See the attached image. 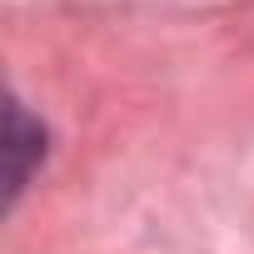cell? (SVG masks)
<instances>
[{
	"label": "cell",
	"mask_w": 254,
	"mask_h": 254,
	"mask_svg": "<svg viewBox=\"0 0 254 254\" xmlns=\"http://www.w3.org/2000/svg\"><path fill=\"white\" fill-rule=\"evenodd\" d=\"M5 155H10V199L25 190L35 160H45V130L20 110V100H10V130H5Z\"/></svg>",
	"instance_id": "1"
}]
</instances>
